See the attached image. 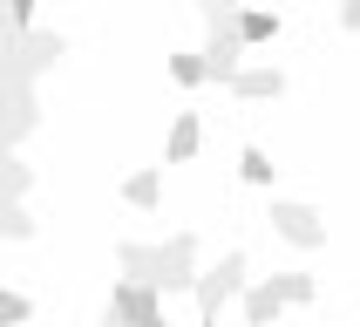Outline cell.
Wrapping results in <instances>:
<instances>
[{"label":"cell","instance_id":"1","mask_svg":"<svg viewBox=\"0 0 360 327\" xmlns=\"http://www.w3.org/2000/svg\"><path fill=\"white\" fill-rule=\"evenodd\" d=\"M313 293H320L313 273H272V280L245 286V321H252V327H272L285 307H313Z\"/></svg>","mask_w":360,"mask_h":327},{"label":"cell","instance_id":"2","mask_svg":"<svg viewBox=\"0 0 360 327\" xmlns=\"http://www.w3.org/2000/svg\"><path fill=\"white\" fill-rule=\"evenodd\" d=\"M102 327H170V314H163V286L116 280V286H109V307H102Z\"/></svg>","mask_w":360,"mask_h":327},{"label":"cell","instance_id":"3","mask_svg":"<svg viewBox=\"0 0 360 327\" xmlns=\"http://www.w3.org/2000/svg\"><path fill=\"white\" fill-rule=\"evenodd\" d=\"M61 55H68V41L61 35H7V82H41L48 68H61Z\"/></svg>","mask_w":360,"mask_h":327},{"label":"cell","instance_id":"4","mask_svg":"<svg viewBox=\"0 0 360 327\" xmlns=\"http://www.w3.org/2000/svg\"><path fill=\"white\" fill-rule=\"evenodd\" d=\"M198 232H170L157 245V286L163 293H198Z\"/></svg>","mask_w":360,"mask_h":327},{"label":"cell","instance_id":"5","mask_svg":"<svg viewBox=\"0 0 360 327\" xmlns=\"http://www.w3.org/2000/svg\"><path fill=\"white\" fill-rule=\"evenodd\" d=\"M245 273H252V266H245V252H224L218 266H204L198 293H191V300H198V314H211V321H218L224 300H238V293H245Z\"/></svg>","mask_w":360,"mask_h":327},{"label":"cell","instance_id":"6","mask_svg":"<svg viewBox=\"0 0 360 327\" xmlns=\"http://www.w3.org/2000/svg\"><path fill=\"white\" fill-rule=\"evenodd\" d=\"M272 232H279L285 245H300V252H320L326 245V218L313 211V204H300V198H272Z\"/></svg>","mask_w":360,"mask_h":327},{"label":"cell","instance_id":"7","mask_svg":"<svg viewBox=\"0 0 360 327\" xmlns=\"http://www.w3.org/2000/svg\"><path fill=\"white\" fill-rule=\"evenodd\" d=\"M41 130V102H34V82H7V150H20V143Z\"/></svg>","mask_w":360,"mask_h":327},{"label":"cell","instance_id":"8","mask_svg":"<svg viewBox=\"0 0 360 327\" xmlns=\"http://www.w3.org/2000/svg\"><path fill=\"white\" fill-rule=\"evenodd\" d=\"M231 96H238V102H279V96H285V68H272V61H252V68H238Z\"/></svg>","mask_w":360,"mask_h":327},{"label":"cell","instance_id":"9","mask_svg":"<svg viewBox=\"0 0 360 327\" xmlns=\"http://www.w3.org/2000/svg\"><path fill=\"white\" fill-rule=\"evenodd\" d=\"M198 143H204L198 109H177V116H170V137H163V164H191V157H198Z\"/></svg>","mask_w":360,"mask_h":327},{"label":"cell","instance_id":"10","mask_svg":"<svg viewBox=\"0 0 360 327\" xmlns=\"http://www.w3.org/2000/svg\"><path fill=\"white\" fill-rule=\"evenodd\" d=\"M116 273H122V280H143V286H157V245H143V239H122V245H116Z\"/></svg>","mask_w":360,"mask_h":327},{"label":"cell","instance_id":"11","mask_svg":"<svg viewBox=\"0 0 360 327\" xmlns=\"http://www.w3.org/2000/svg\"><path fill=\"white\" fill-rule=\"evenodd\" d=\"M157 198H163V171H157V164H143V171H129V178H122V204L150 211Z\"/></svg>","mask_w":360,"mask_h":327},{"label":"cell","instance_id":"12","mask_svg":"<svg viewBox=\"0 0 360 327\" xmlns=\"http://www.w3.org/2000/svg\"><path fill=\"white\" fill-rule=\"evenodd\" d=\"M0 184H7V204H27V191H34V164L20 157V150H7V171H0Z\"/></svg>","mask_w":360,"mask_h":327},{"label":"cell","instance_id":"13","mask_svg":"<svg viewBox=\"0 0 360 327\" xmlns=\"http://www.w3.org/2000/svg\"><path fill=\"white\" fill-rule=\"evenodd\" d=\"M238 35H245V48H265V41L279 35V14H265V7H245V14H238Z\"/></svg>","mask_w":360,"mask_h":327},{"label":"cell","instance_id":"14","mask_svg":"<svg viewBox=\"0 0 360 327\" xmlns=\"http://www.w3.org/2000/svg\"><path fill=\"white\" fill-rule=\"evenodd\" d=\"M238 178H245V184H259V191H265V184H279V164H272V157L259 150V143H252V150H238Z\"/></svg>","mask_w":360,"mask_h":327},{"label":"cell","instance_id":"15","mask_svg":"<svg viewBox=\"0 0 360 327\" xmlns=\"http://www.w3.org/2000/svg\"><path fill=\"white\" fill-rule=\"evenodd\" d=\"M170 82L177 89H198V82H211V61L204 55H170Z\"/></svg>","mask_w":360,"mask_h":327},{"label":"cell","instance_id":"16","mask_svg":"<svg viewBox=\"0 0 360 327\" xmlns=\"http://www.w3.org/2000/svg\"><path fill=\"white\" fill-rule=\"evenodd\" d=\"M0 225H7V239H14V245H27V239H34V232H41L27 204H7V218H0Z\"/></svg>","mask_w":360,"mask_h":327},{"label":"cell","instance_id":"17","mask_svg":"<svg viewBox=\"0 0 360 327\" xmlns=\"http://www.w3.org/2000/svg\"><path fill=\"white\" fill-rule=\"evenodd\" d=\"M0 321H7V327L34 321V300H27V293H14V286H7V293H0Z\"/></svg>","mask_w":360,"mask_h":327},{"label":"cell","instance_id":"18","mask_svg":"<svg viewBox=\"0 0 360 327\" xmlns=\"http://www.w3.org/2000/svg\"><path fill=\"white\" fill-rule=\"evenodd\" d=\"M7 20H14V35H34V0H7Z\"/></svg>","mask_w":360,"mask_h":327},{"label":"cell","instance_id":"19","mask_svg":"<svg viewBox=\"0 0 360 327\" xmlns=\"http://www.w3.org/2000/svg\"><path fill=\"white\" fill-rule=\"evenodd\" d=\"M340 27H347V35H360V0H340Z\"/></svg>","mask_w":360,"mask_h":327},{"label":"cell","instance_id":"20","mask_svg":"<svg viewBox=\"0 0 360 327\" xmlns=\"http://www.w3.org/2000/svg\"><path fill=\"white\" fill-rule=\"evenodd\" d=\"M198 327H218V321H211V314H198Z\"/></svg>","mask_w":360,"mask_h":327},{"label":"cell","instance_id":"21","mask_svg":"<svg viewBox=\"0 0 360 327\" xmlns=\"http://www.w3.org/2000/svg\"><path fill=\"white\" fill-rule=\"evenodd\" d=\"M198 7H204V0H198Z\"/></svg>","mask_w":360,"mask_h":327}]
</instances>
